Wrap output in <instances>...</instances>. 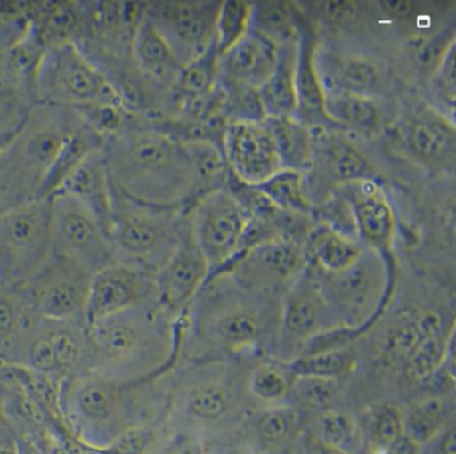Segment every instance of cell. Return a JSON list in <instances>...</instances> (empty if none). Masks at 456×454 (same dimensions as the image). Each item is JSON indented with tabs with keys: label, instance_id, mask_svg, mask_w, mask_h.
Segmentation results:
<instances>
[{
	"label": "cell",
	"instance_id": "16",
	"mask_svg": "<svg viewBox=\"0 0 456 454\" xmlns=\"http://www.w3.org/2000/svg\"><path fill=\"white\" fill-rule=\"evenodd\" d=\"M209 274V263L194 238L188 216L175 250L157 272V304L169 317L178 314L196 296Z\"/></svg>",
	"mask_w": 456,
	"mask_h": 454
},
{
	"label": "cell",
	"instance_id": "46",
	"mask_svg": "<svg viewBox=\"0 0 456 454\" xmlns=\"http://www.w3.org/2000/svg\"><path fill=\"white\" fill-rule=\"evenodd\" d=\"M154 434L145 425L125 430L110 445L101 449L102 454H145L153 442Z\"/></svg>",
	"mask_w": 456,
	"mask_h": 454
},
{
	"label": "cell",
	"instance_id": "10",
	"mask_svg": "<svg viewBox=\"0 0 456 454\" xmlns=\"http://www.w3.org/2000/svg\"><path fill=\"white\" fill-rule=\"evenodd\" d=\"M52 255L94 277L118 262L110 235L101 222L70 195L52 197Z\"/></svg>",
	"mask_w": 456,
	"mask_h": 454
},
{
	"label": "cell",
	"instance_id": "26",
	"mask_svg": "<svg viewBox=\"0 0 456 454\" xmlns=\"http://www.w3.org/2000/svg\"><path fill=\"white\" fill-rule=\"evenodd\" d=\"M327 302L316 275L306 267L305 272L289 286L282 306V326L288 336L308 339L320 331Z\"/></svg>",
	"mask_w": 456,
	"mask_h": 454
},
{
	"label": "cell",
	"instance_id": "40",
	"mask_svg": "<svg viewBox=\"0 0 456 454\" xmlns=\"http://www.w3.org/2000/svg\"><path fill=\"white\" fill-rule=\"evenodd\" d=\"M319 433L322 443L328 448L338 449L349 454L360 442V432L356 422L343 411H322L319 419Z\"/></svg>",
	"mask_w": 456,
	"mask_h": 454
},
{
	"label": "cell",
	"instance_id": "48",
	"mask_svg": "<svg viewBox=\"0 0 456 454\" xmlns=\"http://www.w3.org/2000/svg\"><path fill=\"white\" fill-rule=\"evenodd\" d=\"M373 434L384 449L403 434V416L395 406L386 405L379 409L373 419Z\"/></svg>",
	"mask_w": 456,
	"mask_h": 454
},
{
	"label": "cell",
	"instance_id": "2",
	"mask_svg": "<svg viewBox=\"0 0 456 454\" xmlns=\"http://www.w3.org/2000/svg\"><path fill=\"white\" fill-rule=\"evenodd\" d=\"M84 119L76 109L37 103L0 143V214L44 199L50 173Z\"/></svg>",
	"mask_w": 456,
	"mask_h": 454
},
{
	"label": "cell",
	"instance_id": "47",
	"mask_svg": "<svg viewBox=\"0 0 456 454\" xmlns=\"http://www.w3.org/2000/svg\"><path fill=\"white\" fill-rule=\"evenodd\" d=\"M359 4L357 2H314L312 10L325 26L343 28L356 20Z\"/></svg>",
	"mask_w": 456,
	"mask_h": 454
},
{
	"label": "cell",
	"instance_id": "52",
	"mask_svg": "<svg viewBox=\"0 0 456 454\" xmlns=\"http://www.w3.org/2000/svg\"><path fill=\"white\" fill-rule=\"evenodd\" d=\"M419 446L403 433L391 445L387 446V454H418Z\"/></svg>",
	"mask_w": 456,
	"mask_h": 454
},
{
	"label": "cell",
	"instance_id": "11",
	"mask_svg": "<svg viewBox=\"0 0 456 454\" xmlns=\"http://www.w3.org/2000/svg\"><path fill=\"white\" fill-rule=\"evenodd\" d=\"M188 216L194 238L209 263L210 274L223 272L239 254L249 214L224 187L194 200Z\"/></svg>",
	"mask_w": 456,
	"mask_h": 454
},
{
	"label": "cell",
	"instance_id": "35",
	"mask_svg": "<svg viewBox=\"0 0 456 454\" xmlns=\"http://www.w3.org/2000/svg\"><path fill=\"white\" fill-rule=\"evenodd\" d=\"M282 210L312 216L314 205L305 184V174L290 168H280L263 183L255 186Z\"/></svg>",
	"mask_w": 456,
	"mask_h": 454
},
{
	"label": "cell",
	"instance_id": "31",
	"mask_svg": "<svg viewBox=\"0 0 456 454\" xmlns=\"http://www.w3.org/2000/svg\"><path fill=\"white\" fill-rule=\"evenodd\" d=\"M218 61L220 56L216 53L215 43H213L207 53L185 64L181 69L175 88L159 114H167L181 104L209 93L218 80Z\"/></svg>",
	"mask_w": 456,
	"mask_h": 454
},
{
	"label": "cell",
	"instance_id": "34",
	"mask_svg": "<svg viewBox=\"0 0 456 454\" xmlns=\"http://www.w3.org/2000/svg\"><path fill=\"white\" fill-rule=\"evenodd\" d=\"M451 408L445 397H426L416 401L403 416V433L420 446L434 440L447 424Z\"/></svg>",
	"mask_w": 456,
	"mask_h": 454
},
{
	"label": "cell",
	"instance_id": "27",
	"mask_svg": "<svg viewBox=\"0 0 456 454\" xmlns=\"http://www.w3.org/2000/svg\"><path fill=\"white\" fill-rule=\"evenodd\" d=\"M304 248L308 263L311 262L322 272H343L364 253L356 238L343 234L324 222L312 224Z\"/></svg>",
	"mask_w": 456,
	"mask_h": 454
},
{
	"label": "cell",
	"instance_id": "24",
	"mask_svg": "<svg viewBox=\"0 0 456 454\" xmlns=\"http://www.w3.org/2000/svg\"><path fill=\"white\" fill-rule=\"evenodd\" d=\"M57 192L70 195L81 203L109 232L113 216L114 190L102 149L90 154Z\"/></svg>",
	"mask_w": 456,
	"mask_h": 454
},
{
	"label": "cell",
	"instance_id": "5",
	"mask_svg": "<svg viewBox=\"0 0 456 454\" xmlns=\"http://www.w3.org/2000/svg\"><path fill=\"white\" fill-rule=\"evenodd\" d=\"M113 190L109 234L118 261L157 274L180 239L186 222L183 208L143 205Z\"/></svg>",
	"mask_w": 456,
	"mask_h": 454
},
{
	"label": "cell",
	"instance_id": "51",
	"mask_svg": "<svg viewBox=\"0 0 456 454\" xmlns=\"http://www.w3.org/2000/svg\"><path fill=\"white\" fill-rule=\"evenodd\" d=\"M0 454H15L14 434L2 405H0Z\"/></svg>",
	"mask_w": 456,
	"mask_h": 454
},
{
	"label": "cell",
	"instance_id": "13",
	"mask_svg": "<svg viewBox=\"0 0 456 454\" xmlns=\"http://www.w3.org/2000/svg\"><path fill=\"white\" fill-rule=\"evenodd\" d=\"M220 5L221 2L193 0L154 2L145 5V15L185 66L215 43Z\"/></svg>",
	"mask_w": 456,
	"mask_h": 454
},
{
	"label": "cell",
	"instance_id": "43",
	"mask_svg": "<svg viewBox=\"0 0 456 454\" xmlns=\"http://www.w3.org/2000/svg\"><path fill=\"white\" fill-rule=\"evenodd\" d=\"M188 408L201 418H217L228 410V393L220 385H200L189 392Z\"/></svg>",
	"mask_w": 456,
	"mask_h": 454
},
{
	"label": "cell",
	"instance_id": "7",
	"mask_svg": "<svg viewBox=\"0 0 456 454\" xmlns=\"http://www.w3.org/2000/svg\"><path fill=\"white\" fill-rule=\"evenodd\" d=\"M52 251V198L0 214V288L28 282Z\"/></svg>",
	"mask_w": 456,
	"mask_h": 454
},
{
	"label": "cell",
	"instance_id": "3",
	"mask_svg": "<svg viewBox=\"0 0 456 454\" xmlns=\"http://www.w3.org/2000/svg\"><path fill=\"white\" fill-rule=\"evenodd\" d=\"M169 317L146 302L87 328V370L119 382L148 381L167 358Z\"/></svg>",
	"mask_w": 456,
	"mask_h": 454
},
{
	"label": "cell",
	"instance_id": "14",
	"mask_svg": "<svg viewBox=\"0 0 456 454\" xmlns=\"http://www.w3.org/2000/svg\"><path fill=\"white\" fill-rule=\"evenodd\" d=\"M387 278L383 255L368 250L348 269L322 272L317 280L328 306L335 307L349 320L372 314L383 299Z\"/></svg>",
	"mask_w": 456,
	"mask_h": 454
},
{
	"label": "cell",
	"instance_id": "30",
	"mask_svg": "<svg viewBox=\"0 0 456 454\" xmlns=\"http://www.w3.org/2000/svg\"><path fill=\"white\" fill-rule=\"evenodd\" d=\"M268 131L281 168L308 173L312 160L311 127L296 117H265Z\"/></svg>",
	"mask_w": 456,
	"mask_h": 454
},
{
	"label": "cell",
	"instance_id": "22",
	"mask_svg": "<svg viewBox=\"0 0 456 454\" xmlns=\"http://www.w3.org/2000/svg\"><path fill=\"white\" fill-rule=\"evenodd\" d=\"M277 61V45L258 32L247 35L218 61V79L231 88L260 90Z\"/></svg>",
	"mask_w": 456,
	"mask_h": 454
},
{
	"label": "cell",
	"instance_id": "41",
	"mask_svg": "<svg viewBox=\"0 0 456 454\" xmlns=\"http://www.w3.org/2000/svg\"><path fill=\"white\" fill-rule=\"evenodd\" d=\"M221 341L233 346L253 344L261 333V322L250 310L237 309L226 312L216 323Z\"/></svg>",
	"mask_w": 456,
	"mask_h": 454
},
{
	"label": "cell",
	"instance_id": "42",
	"mask_svg": "<svg viewBox=\"0 0 456 454\" xmlns=\"http://www.w3.org/2000/svg\"><path fill=\"white\" fill-rule=\"evenodd\" d=\"M336 379L319 378V377H296L293 390L300 402L312 410H330L336 397Z\"/></svg>",
	"mask_w": 456,
	"mask_h": 454
},
{
	"label": "cell",
	"instance_id": "37",
	"mask_svg": "<svg viewBox=\"0 0 456 454\" xmlns=\"http://www.w3.org/2000/svg\"><path fill=\"white\" fill-rule=\"evenodd\" d=\"M253 3L224 0L216 19L215 48L223 56L249 32Z\"/></svg>",
	"mask_w": 456,
	"mask_h": 454
},
{
	"label": "cell",
	"instance_id": "19",
	"mask_svg": "<svg viewBox=\"0 0 456 454\" xmlns=\"http://www.w3.org/2000/svg\"><path fill=\"white\" fill-rule=\"evenodd\" d=\"M306 267L304 246L279 238L240 254L224 270L236 272L242 282L253 288H268L292 285Z\"/></svg>",
	"mask_w": 456,
	"mask_h": 454
},
{
	"label": "cell",
	"instance_id": "12",
	"mask_svg": "<svg viewBox=\"0 0 456 454\" xmlns=\"http://www.w3.org/2000/svg\"><path fill=\"white\" fill-rule=\"evenodd\" d=\"M93 275L50 254L44 266L20 288L28 309L38 317L85 323Z\"/></svg>",
	"mask_w": 456,
	"mask_h": 454
},
{
	"label": "cell",
	"instance_id": "1",
	"mask_svg": "<svg viewBox=\"0 0 456 454\" xmlns=\"http://www.w3.org/2000/svg\"><path fill=\"white\" fill-rule=\"evenodd\" d=\"M103 158L117 191L143 205L183 208L196 197V173L185 143L140 126L108 136Z\"/></svg>",
	"mask_w": 456,
	"mask_h": 454
},
{
	"label": "cell",
	"instance_id": "4",
	"mask_svg": "<svg viewBox=\"0 0 456 454\" xmlns=\"http://www.w3.org/2000/svg\"><path fill=\"white\" fill-rule=\"evenodd\" d=\"M143 382H119L94 371L62 384V400L81 437L101 450L130 427L142 425L135 417Z\"/></svg>",
	"mask_w": 456,
	"mask_h": 454
},
{
	"label": "cell",
	"instance_id": "21",
	"mask_svg": "<svg viewBox=\"0 0 456 454\" xmlns=\"http://www.w3.org/2000/svg\"><path fill=\"white\" fill-rule=\"evenodd\" d=\"M348 200L356 235L370 250L388 253L395 234V216L378 181H362L338 187Z\"/></svg>",
	"mask_w": 456,
	"mask_h": 454
},
{
	"label": "cell",
	"instance_id": "33",
	"mask_svg": "<svg viewBox=\"0 0 456 454\" xmlns=\"http://www.w3.org/2000/svg\"><path fill=\"white\" fill-rule=\"evenodd\" d=\"M250 28L276 45L298 39L300 12L285 2L253 3Z\"/></svg>",
	"mask_w": 456,
	"mask_h": 454
},
{
	"label": "cell",
	"instance_id": "20",
	"mask_svg": "<svg viewBox=\"0 0 456 454\" xmlns=\"http://www.w3.org/2000/svg\"><path fill=\"white\" fill-rule=\"evenodd\" d=\"M223 154L232 175L249 186L263 183L281 168L263 120L229 123L224 134Z\"/></svg>",
	"mask_w": 456,
	"mask_h": 454
},
{
	"label": "cell",
	"instance_id": "18",
	"mask_svg": "<svg viewBox=\"0 0 456 454\" xmlns=\"http://www.w3.org/2000/svg\"><path fill=\"white\" fill-rule=\"evenodd\" d=\"M312 160L308 173L332 189L362 181H378V170L349 141L343 131L333 127H311Z\"/></svg>",
	"mask_w": 456,
	"mask_h": 454
},
{
	"label": "cell",
	"instance_id": "45",
	"mask_svg": "<svg viewBox=\"0 0 456 454\" xmlns=\"http://www.w3.org/2000/svg\"><path fill=\"white\" fill-rule=\"evenodd\" d=\"M296 414L290 409L277 408L264 411L257 419V432L263 440L277 442L284 440L295 426Z\"/></svg>",
	"mask_w": 456,
	"mask_h": 454
},
{
	"label": "cell",
	"instance_id": "49",
	"mask_svg": "<svg viewBox=\"0 0 456 454\" xmlns=\"http://www.w3.org/2000/svg\"><path fill=\"white\" fill-rule=\"evenodd\" d=\"M423 384L429 397H445L455 387V371L444 363L428 378L424 379Z\"/></svg>",
	"mask_w": 456,
	"mask_h": 454
},
{
	"label": "cell",
	"instance_id": "17",
	"mask_svg": "<svg viewBox=\"0 0 456 454\" xmlns=\"http://www.w3.org/2000/svg\"><path fill=\"white\" fill-rule=\"evenodd\" d=\"M132 61L151 106V111L143 117L159 114L175 88L183 66L146 18L145 10L133 37Z\"/></svg>",
	"mask_w": 456,
	"mask_h": 454
},
{
	"label": "cell",
	"instance_id": "54",
	"mask_svg": "<svg viewBox=\"0 0 456 454\" xmlns=\"http://www.w3.org/2000/svg\"><path fill=\"white\" fill-rule=\"evenodd\" d=\"M317 454H346L344 451L338 450V449L328 448L324 446L322 450L317 451Z\"/></svg>",
	"mask_w": 456,
	"mask_h": 454
},
{
	"label": "cell",
	"instance_id": "9",
	"mask_svg": "<svg viewBox=\"0 0 456 454\" xmlns=\"http://www.w3.org/2000/svg\"><path fill=\"white\" fill-rule=\"evenodd\" d=\"M392 151L432 174L452 173L456 158L455 120L427 103L403 112L388 128Z\"/></svg>",
	"mask_w": 456,
	"mask_h": 454
},
{
	"label": "cell",
	"instance_id": "53",
	"mask_svg": "<svg viewBox=\"0 0 456 454\" xmlns=\"http://www.w3.org/2000/svg\"><path fill=\"white\" fill-rule=\"evenodd\" d=\"M440 449H442L443 454H456L455 429L453 427L445 432L442 443H440Z\"/></svg>",
	"mask_w": 456,
	"mask_h": 454
},
{
	"label": "cell",
	"instance_id": "8",
	"mask_svg": "<svg viewBox=\"0 0 456 454\" xmlns=\"http://www.w3.org/2000/svg\"><path fill=\"white\" fill-rule=\"evenodd\" d=\"M14 366L60 384L84 373L87 370L86 325L34 314Z\"/></svg>",
	"mask_w": 456,
	"mask_h": 454
},
{
	"label": "cell",
	"instance_id": "50",
	"mask_svg": "<svg viewBox=\"0 0 456 454\" xmlns=\"http://www.w3.org/2000/svg\"><path fill=\"white\" fill-rule=\"evenodd\" d=\"M379 8L387 18L392 20L405 21L419 18V5L410 0H383L379 2Z\"/></svg>",
	"mask_w": 456,
	"mask_h": 454
},
{
	"label": "cell",
	"instance_id": "29",
	"mask_svg": "<svg viewBox=\"0 0 456 454\" xmlns=\"http://www.w3.org/2000/svg\"><path fill=\"white\" fill-rule=\"evenodd\" d=\"M325 112L333 127L346 133L372 136L383 128L384 112L376 98L328 93Z\"/></svg>",
	"mask_w": 456,
	"mask_h": 454
},
{
	"label": "cell",
	"instance_id": "44",
	"mask_svg": "<svg viewBox=\"0 0 456 454\" xmlns=\"http://www.w3.org/2000/svg\"><path fill=\"white\" fill-rule=\"evenodd\" d=\"M250 390L260 400L276 402L287 394L289 390V382L280 369L263 365L256 369L255 373L252 374Z\"/></svg>",
	"mask_w": 456,
	"mask_h": 454
},
{
	"label": "cell",
	"instance_id": "39",
	"mask_svg": "<svg viewBox=\"0 0 456 454\" xmlns=\"http://www.w3.org/2000/svg\"><path fill=\"white\" fill-rule=\"evenodd\" d=\"M431 90V104L437 111L442 112L448 119L453 120L455 115V42L447 48L439 63L431 72L429 80Z\"/></svg>",
	"mask_w": 456,
	"mask_h": 454
},
{
	"label": "cell",
	"instance_id": "15",
	"mask_svg": "<svg viewBox=\"0 0 456 454\" xmlns=\"http://www.w3.org/2000/svg\"><path fill=\"white\" fill-rule=\"evenodd\" d=\"M154 299L156 274L126 262H116L92 278L85 325L90 328L106 318Z\"/></svg>",
	"mask_w": 456,
	"mask_h": 454
},
{
	"label": "cell",
	"instance_id": "6",
	"mask_svg": "<svg viewBox=\"0 0 456 454\" xmlns=\"http://www.w3.org/2000/svg\"><path fill=\"white\" fill-rule=\"evenodd\" d=\"M36 98L37 103L76 111L126 106L113 83L74 42L54 45L42 53L36 74Z\"/></svg>",
	"mask_w": 456,
	"mask_h": 454
},
{
	"label": "cell",
	"instance_id": "38",
	"mask_svg": "<svg viewBox=\"0 0 456 454\" xmlns=\"http://www.w3.org/2000/svg\"><path fill=\"white\" fill-rule=\"evenodd\" d=\"M354 366L351 353L343 349L301 354L287 363L288 370L296 377H319L336 379L348 373Z\"/></svg>",
	"mask_w": 456,
	"mask_h": 454
},
{
	"label": "cell",
	"instance_id": "36",
	"mask_svg": "<svg viewBox=\"0 0 456 454\" xmlns=\"http://www.w3.org/2000/svg\"><path fill=\"white\" fill-rule=\"evenodd\" d=\"M453 353V336L442 334L421 336L405 355V370L415 381L423 382L442 368Z\"/></svg>",
	"mask_w": 456,
	"mask_h": 454
},
{
	"label": "cell",
	"instance_id": "32",
	"mask_svg": "<svg viewBox=\"0 0 456 454\" xmlns=\"http://www.w3.org/2000/svg\"><path fill=\"white\" fill-rule=\"evenodd\" d=\"M33 317L17 291L0 288V362L15 365Z\"/></svg>",
	"mask_w": 456,
	"mask_h": 454
},
{
	"label": "cell",
	"instance_id": "23",
	"mask_svg": "<svg viewBox=\"0 0 456 454\" xmlns=\"http://www.w3.org/2000/svg\"><path fill=\"white\" fill-rule=\"evenodd\" d=\"M316 50L314 29L300 13L295 117L309 127H333L325 112V93L317 72Z\"/></svg>",
	"mask_w": 456,
	"mask_h": 454
},
{
	"label": "cell",
	"instance_id": "28",
	"mask_svg": "<svg viewBox=\"0 0 456 454\" xmlns=\"http://www.w3.org/2000/svg\"><path fill=\"white\" fill-rule=\"evenodd\" d=\"M297 55L298 39L277 45L276 66L258 90L265 117H295Z\"/></svg>",
	"mask_w": 456,
	"mask_h": 454
},
{
	"label": "cell",
	"instance_id": "25",
	"mask_svg": "<svg viewBox=\"0 0 456 454\" xmlns=\"http://www.w3.org/2000/svg\"><path fill=\"white\" fill-rule=\"evenodd\" d=\"M324 55L330 61H325L316 50L317 72L325 95L349 93L376 98L383 85V77L375 61L362 56L336 58Z\"/></svg>",
	"mask_w": 456,
	"mask_h": 454
}]
</instances>
